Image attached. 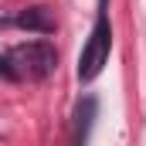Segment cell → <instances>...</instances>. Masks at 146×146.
I'll use <instances>...</instances> for the list:
<instances>
[{
	"mask_svg": "<svg viewBox=\"0 0 146 146\" xmlns=\"http://www.w3.org/2000/svg\"><path fill=\"white\" fill-rule=\"evenodd\" d=\"M109 48H112V24H109V0H99V17H95V27L85 41L82 54H78V78L82 82H92L99 78V72L106 68L109 61Z\"/></svg>",
	"mask_w": 146,
	"mask_h": 146,
	"instance_id": "cell-1",
	"label": "cell"
},
{
	"mask_svg": "<svg viewBox=\"0 0 146 146\" xmlns=\"http://www.w3.org/2000/svg\"><path fill=\"white\" fill-rule=\"evenodd\" d=\"M7 65L10 75H24V78H48L58 65V54L48 41H27V44H17L10 54H7Z\"/></svg>",
	"mask_w": 146,
	"mask_h": 146,
	"instance_id": "cell-2",
	"label": "cell"
},
{
	"mask_svg": "<svg viewBox=\"0 0 146 146\" xmlns=\"http://www.w3.org/2000/svg\"><path fill=\"white\" fill-rule=\"evenodd\" d=\"M92 119H95V99H82V106H78V133H75L78 146H85V139H88Z\"/></svg>",
	"mask_w": 146,
	"mask_h": 146,
	"instance_id": "cell-4",
	"label": "cell"
},
{
	"mask_svg": "<svg viewBox=\"0 0 146 146\" xmlns=\"http://www.w3.org/2000/svg\"><path fill=\"white\" fill-rule=\"evenodd\" d=\"M0 72H3V75H10V65H7V58H3V54H0Z\"/></svg>",
	"mask_w": 146,
	"mask_h": 146,
	"instance_id": "cell-5",
	"label": "cell"
},
{
	"mask_svg": "<svg viewBox=\"0 0 146 146\" xmlns=\"http://www.w3.org/2000/svg\"><path fill=\"white\" fill-rule=\"evenodd\" d=\"M17 24L27 27V31H37V34H51V31H54V17H51V10H44V7H27V10H21V14H17Z\"/></svg>",
	"mask_w": 146,
	"mask_h": 146,
	"instance_id": "cell-3",
	"label": "cell"
}]
</instances>
